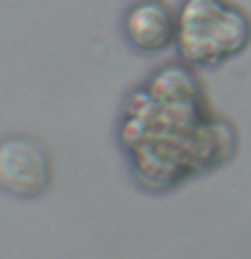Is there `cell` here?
Segmentation results:
<instances>
[{
  "label": "cell",
  "mask_w": 251,
  "mask_h": 259,
  "mask_svg": "<svg viewBox=\"0 0 251 259\" xmlns=\"http://www.w3.org/2000/svg\"><path fill=\"white\" fill-rule=\"evenodd\" d=\"M52 181V159L35 138H8L0 143V186L16 197H38Z\"/></svg>",
  "instance_id": "7a4b0ae2"
},
{
  "label": "cell",
  "mask_w": 251,
  "mask_h": 259,
  "mask_svg": "<svg viewBox=\"0 0 251 259\" xmlns=\"http://www.w3.org/2000/svg\"><path fill=\"white\" fill-rule=\"evenodd\" d=\"M178 14L162 0H138L124 14V38L138 52L154 54L176 44Z\"/></svg>",
  "instance_id": "3957f363"
},
{
  "label": "cell",
  "mask_w": 251,
  "mask_h": 259,
  "mask_svg": "<svg viewBox=\"0 0 251 259\" xmlns=\"http://www.w3.org/2000/svg\"><path fill=\"white\" fill-rule=\"evenodd\" d=\"M251 16L230 0H184L178 11L176 46L194 68H219L246 52Z\"/></svg>",
  "instance_id": "6da1fadb"
}]
</instances>
